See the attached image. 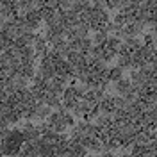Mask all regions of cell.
Instances as JSON below:
<instances>
[{
    "instance_id": "obj_10",
    "label": "cell",
    "mask_w": 157,
    "mask_h": 157,
    "mask_svg": "<svg viewBox=\"0 0 157 157\" xmlns=\"http://www.w3.org/2000/svg\"><path fill=\"white\" fill-rule=\"evenodd\" d=\"M141 43H143L145 47H155V30H150L147 34H143Z\"/></svg>"
},
{
    "instance_id": "obj_9",
    "label": "cell",
    "mask_w": 157,
    "mask_h": 157,
    "mask_svg": "<svg viewBox=\"0 0 157 157\" xmlns=\"http://www.w3.org/2000/svg\"><path fill=\"white\" fill-rule=\"evenodd\" d=\"M118 68H132V56H118Z\"/></svg>"
},
{
    "instance_id": "obj_7",
    "label": "cell",
    "mask_w": 157,
    "mask_h": 157,
    "mask_svg": "<svg viewBox=\"0 0 157 157\" xmlns=\"http://www.w3.org/2000/svg\"><path fill=\"white\" fill-rule=\"evenodd\" d=\"M121 43H123L125 47H128V50H130L132 54H134V52H137V50L143 47V43H141V39H139V38H125Z\"/></svg>"
},
{
    "instance_id": "obj_11",
    "label": "cell",
    "mask_w": 157,
    "mask_h": 157,
    "mask_svg": "<svg viewBox=\"0 0 157 157\" xmlns=\"http://www.w3.org/2000/svg\"><path fill=\"white\" fill-rule=\"evenodd\" d=\"M63 121H64V125H66V128L68 127H75V125H77V123H75V118L71 116V114H70V113H64V114H63Z\"/></svg>"
},
{
    "instance_id": "obj_2",
    "label": "cell",
    "mask_w": 157,
    "mask_h": 157,
    "mask_svg": "<svg viewBox=\"0 0 157 157\" xmlns=\"http://www.w3.org/2000/svg\"><path fill=\"white\" fill-rule=\"evenodd\" d=\"M48 48H50V47L47 45L45 38H43L41 34H36V36H34V43H32L34 56H36V57H43V56L47 54V50H48Z\"/></svg>"
},
{
    "instance_id": "obj_8",
    "label": "cell",
    "mask_w": 157,
    "mask_h": 157,
    "mask_svg": "<svg viewBox=\"0 0 157 157\" xmlns=\"http://www.w3.org/2000/svg\"><path fill=\"white\" fill-rule=\"evenodd\" d=\"M120 78H123V70H120L118 66H113V68L107 70V82H118Z\"/></svg>"
},
{
    "instance_id": "obj_12",
    "label": "cell",
    "mask_w": 157,
    "mask_h": 157,
    "mask_svg": "<svg viewBox=\"0 0 157 157\" xmlns=\"http://www.w3.org/2000/svg\"><path fill=\"white\" fill-rule=\"evenodd\" d=\"M116 27H125L127 25V18H125V14H121V13H118L116 16H114V21H113Z\"/></svg>"
},
{
    "instance_id": "obj_13",
    "label": "cell",
    "mask_w": 157,
    "mask_h": 157,
    "mask_svg": "<svg viewBox=\"0 0 157 157\" xmlns=\"http://www.w3.org/2000/svg\"><path fill=\"white\" fill-rule=\"evenodd\" d=\"M121 7V2H118V0H109L105 2V9H120Z\"/></svg>"
},
{
    "instance_id": "obj_4",
    "label": "cell",
    "mask_w": 157,
    "mask_h": 157,
    "mask_svg": "<svg viewBox=\"0 0 157 157\" xmlns=\"http://www.w3.org/2000/svg\"><path fill=\"white\" fill-rule=\"evenodd\" d=\"M86 155H88V150L82 145L68 139V157H86Z\"/></svg>"
},
{
    "instance_id": "obj_1",
    "label": "cell",
    "mask_w": 157,
    "mask_h": 157,
    "mask_svg": "<svg viewBox=\"0 0 157 157\" xmlns=\"http://www.w3.org/2000/svg\"><path fill=\"white\" fill-rule=\"evenodd\" d=\"M25 145V137L20 128H9V132L2 137V155L4 157H16Z\"/></svg>"
},
{
    "instance_id": "obj_6",
    "label": "cell",
    "mask_w": 157,
    "mask_h": 157,
    "mask_svg": "<svg viewBox=\"0 0 157 157\" xmlns=\"http://www.w3.org/2000/svg\"><path fill=\"white\" fill-rule=\"evenodd\" d=\"M50 114H52V109L47 107L45 104H38V105H36V120H39V121H45Z\"/></svg>"
},
{
    "instance_id": "obj_3",
    "label": "cell",
    "mask_w": 157,
    "mask_h": 157,
    "mask_svg": "<svg viewBox=\"0 0 157 157\" xmlns=\"http://www.w3.org/2000/svg\"><path fill=\"white\" fill-rule=\"evenodd\" d=\"M114 91H116V97H125L132 91V84L128 78H120L118 82H114Z\"/></svg>"
},
{
    "instance_id": "obj_5",
    "label": "cell",
    "mask_w": 157,
    "mask_h": 157,
    "mask_svg": "<svg viewBox=\"0 0 157 157\" xmlns=\"http://www.w3.org/2000/svg\"><path fill=\"white\" fill-rule=\"evenodd\" d=\"M125 29V34H127V38H137L139 34H143V29H145V25L143 23H128L123 27Z\"/></svg>"
}]
</instances>
